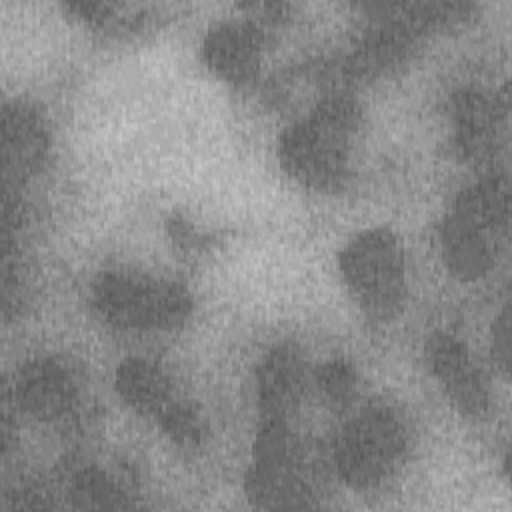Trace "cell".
I'll list each match as a JSON object with an SVG mask.
<instances>
[{
	"instance_id": "6da1fadb",
	"label": "cell",
	"mask_w": 512,
	"mask_h": 512,
	"mask_svg": "<svg viewBox=\"0 0 512 512\" xmlns=\"http://www.w3.org/2000/svg\"><path fill=\"white\" fill-rule=\"evenodd\" d=\"M394 452V430L390 424L382 418L368 420L342 446L340 468L350 482H372L384 474Z\"/></svg>"
}]
</instances>
